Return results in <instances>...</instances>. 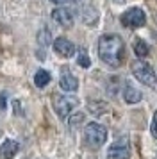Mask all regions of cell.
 Wrapping results in <instances>:
<instances>
[{
    "label": "cell",
    "instance_id": "5",
    "mask_svg": "<svg viewBox=\"0 0 157 159\" xmlns=\"http://www.w3.org/2000/svg\"><path fill=\"white\" fill-rule=\"evenodd\" d=\"M145 20H146L145 11L139 9V7H130L128 11H125V13L121 15V23H123L125 27H130V29H136V27L145 25Z\"/></svg>",
    "mask_w": 157,
    "mask_h": 159
},
{
    "label": "cell",
    "instance_id": "10",
    "mask_svg": "<svg viewBox=\"0 0 157 159\" xmlns=\"http://www.w3.org/2000/svg\"><path fill=\"white\" fill-rule=\"evenodd\" d=\"M20 150V145L16 143L14 139H6L4 143L0 145V159H11L14 157Z\"/></svg>",
    "mask_w": 157,
    "mask_h": 159
},
{
    "label": "cell",
    "instance_id": "9",
    "mask_svg": "<svg viewBox=\"0 0 157 159\" xmlns=\"http://www.w3.org/2000/svg\"><path fill=\"white\" fill-rule=\"evenodd\" d=\"M59 86L63 88L64 91H77L78 80H77V77H73V75L64 68L63 73H61V79H59Z\"/></svg>",
    "mask_w": 157,
    "mask_h": 159
},
{
    "label": "cell",
    "instance_id": "7",
    "mask_svg": "<svg viewBox=\"0 0 157 159\" xmlns=\"http://www.w3.org/2000/svg\"><path fill=\"white\" fill-rule=\"evenodd\" d=\"M52 18L57 22L61 27H71L73 25V13L66 7H57L52 11Z\"/></svg>",
    "mask_w": 157,
    "mask_h": 159
},
{
    "label": "cell",
    "instance_id": "6",
    "mask_svg": "<svg viewBox=\"0 0 157 159\" xmlns=\"http://www.w3.org/2000/svg\"><path fill=\"white\" fill-rule=\"evenodd\" d=\"M130 154V143H128L127 138H120L116 139L109 150H107V157L109 159H127Z\"/></svg>",
    "mask_w": 157,
    "mask_h": 159
},
{
    "label": "cell",
    "instance_id": "19",
    "mask_svg": "<svg viewBox=\"0 0 157 159\" xmlns=\"http://www.w3.org/2000/svg\"><path fill=\"white\" fill-rule=\"evenodd\" d=\"M0 107H6V93H0Z\"/></svg>",
    "mask_w": 157,
    "mask_h": 159
},
{
    "label": "cell",
    "instance_id": "8",
    "mask_svg": "<svg viewBox=\"0 0 157 159\" xmlns=\"http://www.w3.org/2000/svg\"><path fill=\"white\" fill-rule=\"evenodd\" d=\"M54 50L61 56V57H71L75 54V45L66 38H57L54 41Z\"/></svg>",
    "mask_w": 157,
    "mask_h": 159
},
{
    "label": "cell",
    "instance_id": "16",
    "mask_svg": "<svg viewBox=\"0 0 157 159\" xmlns=\"http://www.w3.org/2000/svg\"><path fill=\"white\" fill-rule=\"evenodd\" d=\"M87 107H89V111H91L93 115H96V116H100L102 115V113H104V111H105L107 109V106L105 104H96V106H95V104H89V106H87Z\"/></svg>",
    "mask_w": 157,
    "mask_h": 159
},
{
    "label": "cell",
    "instance_id": "15",
    "mask_svg": "<svg viewBox=\"0 0 157 159\" xmlns=\"http://www.w3.org/2000/svg\"><path fill=\"white\" fill-rule=\"evenodd\" d=\"M77 63L82 66V68H89V65H91V61H89V56H87V52H86L84 48H80V52H78Z\"/></svg>",
    "mask_w": 157,
    "mask_h": 159
},
{
    "label": "cell",
    "instance_id": "17",
    "mask_svg": "<svg viewBox=\"0 0 157 159\" xmlns=\"http://www.w3.org/2000/svg\"><path fill=\"white\" fill-rule=\"evenodd\" d=\"M80 122H84V115H82V113H77L75 116H71V118H70V125H71V127L78 125Z\"/></svg>",
    "mask_w": 157,
    "mask_h": 159
},
{
    "label": "cell",
    "instance_id": "20",
    "mask_svg": "<svg viewBox=\"0 0 157 159\" xmlns=\"http://www.w3.org/2000/svg\"><path fill=\"white\" fill-rule=\"evenodd\" d=\"M54 4H68V2H71V0H52Z\"/></svg>",
    "mask_w": 157,
    "mask_h": 159
},
{
    "label": "cell",
    "instance_id": "13",
    "mask_svg": "<svg viewBox=\"0 0 157 159\" xmlns=\"http://www.w3.org/2000/svg\"><path fill=\"white\" fill-rule=\"evenodd\" d=\"M134 52H136V56H139V57H146L148 52H150V48H148V45L145 43L143 39H137V41L134 43Z\"/></svg>",
    "mask_w": 157,
    "mask_h": 159
},
{
    "label": "cell",
    "instance_id": "4",
    "mask_svg": "<svg viewBox=\"0 0 157 159\" xmlns=\"http://www.w3.org/2000/svg\"><path fill=\"white\" fill-rule=\"evenodd\" d=\"M52 106L56 109L59 118H66L71 113V109L78 106V100L75 97H66V95H54L52 97Z\"/></svg>",
    "mask_w": 157,
    "mask_h": 159
},
{
    "label": "cell",
    "instance_id": "1",
    "mask_svg": "<svg viewBox=\"0 0 157 159\" xmlns=\"http://www.w3.org/2000/svg\"><path fill=\"white\" fill-rule=\"evenodd\" d=\"M98 56L105 65L113 66V68L120 66L125 57L123 39L116 34H104L98 41Z\"/></svg>",
    "mask_w": 157,
    "mask_h": 159
},
{
    "label": "cell",
    "instance_id": "2",
    "mask_svg": "<svg viewBox=\"0 0 157 159\" xmlns=\"http://www.w3.org/2000/svg\"><path fill=\"white\" fill-rule=\"evenodd\" d=\"M84 139H86V145H87L89 148H100L107 139L105 127L100 125V123H96V122L87 123V127H86V130H84Z\"/></svg>",
    "mask_w": 157,
    "mask_h": 159
},
{
    "label": "cell",
    "instance_id": "12",
    "mask_svg": "<svg viewBox=\"0 0 157 159\" xmlns=\"http://www.w3.org/2000/svg\"><path fill=\"white\" fill-rule=\"evenodd\" d=\"M50 82V73L47 70H39V72H36L34 75V84L38 88H45L47 84Z\"/></svg>",
    "mask_w": 157,
    "mask_h": 159
},
{
    "label": "cell",
    "instance_id": "11",
    "mask_svg": "<svg viewBox=\"0 0 157 159\" xmlns=\"http://www.w3.org/2000/svg\"><path fill=\"white\" fill-rule=\"evenodd\" d=\"M123 97H125V102L127 104H137V102L141 100V91L139 89H136L134 86H127L125 88V91H123Z\"/></svg>",
    "mask_w": 157,
    "mask_h": 159
},
{
    "label": "cell",
    "instance_id": "18",
    "mask_svg": "<svg viewBox=\"0 0 157 159\" xmlns=\"http://www.w3.org/2000/svg\"><path fill=\"white\" fill-rule=\"evenodd\" d=\"M150 130H152V136H154V138H157V111H155V115H154V120H152Z\"/></svg>",
    "mask_w": 157,
    "mask_h": 159
},
{
    "label": "cell",
    "instance_id": "3",
    "mask_svg": "<svg viewBox=\"0 0 157 159\" xmlns=\"http://www.w3.org/2000/svg\"><path fill=\"white\" fill-rule=\"evenodd\" d=\"M132 73L134 77L141 84L148 88H157V77H155V72L152 70V66L145 61H134L132 63Z\"/></svg>",
    "mask_w": 157,
    "mask_h": 159
},
{
    "label": "cell",
    "instance_id": "14",
    "mask_svg": "<svg viewBox=\"0 0 157 159\" xmlns=\"http://www.w3.org/2000/svg\"><path fill=\"white\" fill-rule=\"evenodd\" d=\"M50 39H52V36H50V30L48 29H41L39 32H38V43H39V45L47 47V45L50 43Z\"/></svg>",
    "mask_w": 157,
    "mask_h": 159
}]
</instances>
